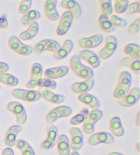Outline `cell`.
<instances>
[{"label":"cell","mask_w":140,"mask_h":155,"mask_svg":"<svg viewBox=\"0 0 140 155\" xmlns=\"http://www.w3.org/2000/svg\"><path fill=\"white\" fill-rule=\"evenodd\" d=\"M70 66L74 73L83 79H90L94 75L92 69L84 66L82 62L79 55L76 54L72 56L70 61Z\"/></svg>","instance_id":"obj_1"},{"label":"cell","mask_w":140,"mask_h":155,"mask_svg":"<svg viewBox=\"0 0 140 155\" xmlns=\"http://www.w3.org/2000/svg\"><path fill=\"white\" fill-rule=\"evenodd\" d=\"M131 81L132 77L131 73L128 71L122 72L119 76L117 86L114 92V97L118 99L125 97L130 90Z\"/></svg>","instance_id":"obj_2"},{"label":"cell","mask_w":140,"mask_h":155,"mask_svg":"<svg viewBox=\"0 0 140 155\" xmlns=\"http://www.w3.org/2000/svg\"><path fill=\"white\" fill-rule=\"evenodd\" d=\"M12 94L14 97L27 102H35L41 98V95L36 90L15 89L12 90Z\"/></svg>","instance_id":"obj_3"},{"label":"cell","mask_w":140,"mask_h":155,"mask_svg":"<svg viewBox=\"0 0 140 155\" xmlns=\"http://www.w3.org/2000/svg\"><path fill=\"white\" fill-rule=\"evenodd\" d=\"M8 44L10 47L17 53L18 54L23 55H28L31 54L33 51V47L29 45H24L21 42L18 37L15 36H12L10 37L8 41Z\"/></svg>","instance_id":"obj_4"},{"label":"cell","mask_w":140,"mask_h":155,"mask_svg":"<svg viewBox=\"0 0 140 155\" xmlns=\"http://www.w3.org/2000/svg\"><path fill=\"white\" fill-rule=\"evenodd\" d=\"M10 111L14 114L17 117V122L19 124H24L27 121V113L25 108L21 103L18 102H10L7 105Z\"/></svg>","instance_id":"obj_5"},{"label":"cell","mask_w":140,"mask_h":155,"mask_svg":"<svg viewBox=\"0 0 140 155\" xmlns=\"http://www.w3.org/2000/svg\"><path fill=\"white\" fill-rule=\"evenodd\" d=\"M61 48L60 43L54 40L45 39L38 42L34 47V51L36 53H41L45 51L55 52Z\"/></svg>","instance_id":"obj_6"},{"label":"cell","mask_w":140,"mask_h":155,"mask_svg":"<svg viewBox=\"0 0 140 155\" xmlns=\"http://www.w3.org/2000/svg\"><path fill=\"white\" fill-rule=\"evenodd\" d=\"M117 45V40L115 36H107L105 41V45L98 54L99 58H101L102 60H106L111 57L116 50Z\"/></svg>","instance_id":"obj_7"},{"label":"cell","mask_w":140,"mask_h":155,"mask_svg":"<svg viewBox=\"0 0 140 155\" xmlns=\"http://www.w3.org/2000/svg\"><path fill=\"white\" fill-rule=\"evenodd\" d=\"M58 129L55 125L50 124L47 127V137L41 143V148L44 150L52 148L57 143Z\"/></svg>","instance_id":"obj_8"},{"label":"cell","mask_w":140,"mask_h":155,"mask_svg":"<svg viewBox=\"0 0 140 155\" xmlns=\"http://www.w3.org/2000/svg\"><path fill=\"white\" fill-rule=\"evenodd\" d=\"M72 114V109L68 106H60L53 109L49 114H47L46 120L48 123L54 122L56 120L60 117H66Z\"/></svg>","instance_id":"obj_9"},{"label":"cell","mask_w":140,"mask_h":155,"mask_svg":"<svg viewBox=\"0 0 140 155\" xmlns=\"http://www.w3.org/2000/svg\"><path fill=\"white\" fill-rule=\"evenodd\" d=\"M42 66L39 63H35L32 66V74L30 80L28 82L26 87L29 90L34 89L37 86V84L42 76Z\"/></svg>","instance_id":"obj_10"},{"label":"cell","mask_w":140,"mask_h":155,"mask_svg":"<svg viewBox=\"0 0 140 155\" xmlns=\"http://www.w3.org/2000/svg\"><path fill=\"white\" fill-rule=\"evenodd\" d=\"M114 142V137L109 133L100 132L92 135L88 139V143L92 146L99 143L110 144Z\"/></svg>","instance_id":"obj_11"},{"label":"cell","mask_w":140,"mask_h":155,"mask_svg":"<svg viewBox=\"0 0 140 155\" xmlns=\"http://www.w3.org/2000/svg\"><path fill=\"white\" fill-rule=\"evenodd\" d=\"M73 17L72 14L68 11H66L62 16V18L57 28V34L60 36H63L66 34L69 29L71 28Z\"/></svg>","instance_id":"obj_12"},{"label":"cell","mask_w":140,"mask_h":155,"mask_svg":"<svg viewBox=\"0 0 140 155\" xmlns=\"http://www.w3.org/2000/svg\"><path fill=\"white\" fill-rule=\"evenodd\" d=\"M71 135V148L73 151H78L82 148L83 142V137L82 130L77 127H72L70 129Z\"/></svg>","instance_id":"obj_13"},{"label":"cell","mask_w":140,"mask_h":155,"mask_svg":"<svg viewBox=\"0 0 140 155\" xmlns=\"http://www.w3.org/2000/svg\"><path fill=\"white\" fill-rule=\"evenodd\" d=\"M140 97V91L139 87H134L132 89L128 95L118 100V103L122 107H130L135 104Z\"/></svg>","instance_id":"obj_14"},{"label":"cell","mask_w":140,"mask_h":155,"mask_svg":"<svg viewBox=\"0 0 140 155\" xmlns=\"http://www.w3.org/2000/svg\"><path fill=\"white\" fill-rule=\"evenodd\" d=\"M38 92L41 95V97L49 102L54 104H60L63 103L65 100V97L62 95L56 94L55 93L52 92L47 88L45 87H39Z\"/></svg>","instance_id":"obj_15"},{"label":"cell","mask_w":140,"mask_h":155,"mask_svg":"<svg viewBox=\"0 0 140 155\" xmlns=\"http://www.w3.org/2000/svg\"><path fill=\"white\" fill-rule=\"evenodd\" d=\"M60 6L68 10L75 18H78L82 16V8L80 5L74 0H64L60 2Z\"/></svg>","instance_id":"obj_16"},{"label":"cell","mask_w":140,"mask_h":155,"mask_svg":"<svg viewBox=\"0 0 140 155\" xmlns=\"http://www.w3.org/2000/svg\"><path fill=\"white\" fill-rule=\"evenodd\" d=\"M103 37L101 34H96L90 38H83L79 40V45L83 49H90L95 48L101 45L103 42Z\"/></svg>","instance_id":"obj_17"},{"label":"cell","mask_w":140,"mask_h":155,"mask_svg":"<svg viewBox=\"0 0 140 155\" xmlns=\"http://www.w3.org/2000/svg\"><path fill=\"white\" fill-rule=\"evenodd\" d=\"M95 85V81L92 79H86L84 81L75 83L71 85V90L76 94H84L92 89Z\"/></svg>","instance_id":"obj_18"},{"label":"cell","mask_w":140,"mask_h":155,"mask_svg":"<svg viewBox=\"0 0 140 155\" xmlns=\"http://www.w3.org/2000/svg\"><path fill=\"white\" fill-rule=\"evenodd\" d=\"M69 68L68 66H59L56 68H48L44 72V75L46 78L54 79L61 78L68 74Z\"/></svg>","instance_id":"obj_19"},{"label":"cell","mask_w":140,"mask_h":155,"mask_svg":"<svg viewBox=\"0 0 140 155\" xmlns=\"http://www.w3.org/2000/svg\"><path fill=\"white\" fill-rule=\"evenodd\" d=\"M22 129V127L19 125H14L8 129L4 138V142L7 146L10 148V147L15 146L17 136Z\"/></svg>","instance_id":"obj_20"},{"label":"cell","mask_w":140,"mask_h":155,"mask_svg":"<svg viewBox=\"0 0 140 155\" xmlns=\"http://www.w3.org/2000/svg\"><path fill=\"white\" fill-rule=\"evenodd\" d=\"M58 2L56 0H48L45 4V12L46 17L50 21H58L60 15L56 9Z\"/></svg>","instance_id":"obj_21"},{"label":"cell","mask_w":140,"mask_h":155,"mask_svg":"<svg viewBox=\"0 0 140 155\" xmlns=\"http://www.w3.org/2000/svg\"><path fill=\"white\" fill-rule=\"evenodd\" d=\"M79 57L85 60L93 68H97L100 65V59L93 51L90 50L84 49L80 52Z\"/></svg>","instance_id":"obj_22"},{"label":"cell","mask_w":140,"mask_h":155,"mask_svg":"<svg viewBox=\"0 0 140 155\" xmlns=\"http://www.w3.org/2000/svg\"><path fill=\"white\" fill-rule=\"evenodd\" d=\"M58 151L60 155H70L71 154V146L68 137L65 135H61L58 137Z\"/></svg>","instance_id":"obj_23"},{"label":"cell","mask_w":140,"mask_h":155,"mask_svg":"<svg viewBox=\"0 0 140 155\" xmlns=\"http://www.w3.org/2000/svg\"><path fill=\"white\" fill-rule=\"evenodd\" d=\"M78 98H79V100L81 102L88 105L90 107L93 109L94 110L98 109L100 107V103H99L98 98L92 94H88V93L81 94L78 97Z\"/></svg>","instance_id":"obj_24"},{"label":"cell","mask_w":140,"mask_h":155,"mask_svg":"<svg viewBox=\"0 0 140 155\" xmlns=\"http://www.w3.org/2000/svg\"><path fill=\"white\" fill-rule=\"evenodd\" d=\"M73 47V43L71 40H66L64 42L63 46L60 49L53 53V58L56 60H62L65 58L66 56H68L70 53L71 52Z\"/></svg>","instance_id":"obj_25"},{"label":"cell","mask_w":140,"mask_h":155,"mask_svg":"<svg viewBox=\"0 0 140 155\" xmlns=\"http://www.w3.org/2000/svg\"><path fill=\"white\" fill-rule=\"evenodd\" d=\"M109 127L113 135L116 137H122L125 135V130L119 117L115 116L112 117L109 122Z\"/></svg>","instance_id":"obj_26"},{"label":"cell","mask_w":140,"mask_h":155,"mask_svg":"<svg viewBox=\"0 0 140 155\" xmlns=\"http://www.w3.org/2000/svg\"><path fill=\"white\" fill-rule=\"evenodd\" d=\"M121 66H128L135 73L138 74L140 70V61L139 59L133 57H126L121 60L120 62Z\"/></svg>","instance_id":"obj_27"},{"label":"cell","mask_w":140,"mask_h":155,"mask_svg":"<svg viewBox=\"0 0 140 155\" xmlns=\"http://www.w3.org/2000/svg\"><path fill=\"white\" fill-rule=\"evenodd\" d=\"M39 25L36 21H32L29 25L28 30L20 34V38L23 41H28L34 38L38 32Z\"/></svg>","instance_id":"obj_28"},{"label":"cell","mask_w":140,"mask_h":155,"mask_svg":"<svg viewBox=\"0 0 140 155\" xmlns=\"http://www.w3.org/2000/svg\"><path fill=\"white\" fill-rule=\"evenodd\" d=\"M98 23L100 28L105 32H112L115 30L114 26H113L108 16L102 14L98 18Z\"/></svg>","instance_id":"obj_29"},{"label":"cell","mask_w":140,"mask_h":155,"mask_svg":"<svg viewBox=\"0 0 140 155\" xmlns=\"http://www.w3.org/2000/svg\"><path fill=\"white\" fill-rule=\"evenodd\" d=\"M15 146L21 151L22 155H35L33 148L25 140H18L16 141Z\"/></svg>","instance_id":"obj_30"},{"label":"cell","mask_w":140,"mask_h":155,"mask_svg":"<svg viewBox=\"0 0 140 155\" xmlns=\"http://www.w3.org/2000/svg\"><path fill=\"white\" fill-rule=\"evenodd\" d=\"M40 17V13L36 10H29L26 14L23 15L21 18V23L23 25H28L32 21L38 19Z\"/></svg>","instance_id":"obj_31"},{"label":"cell","mask_w":140,"mask_h":155,"mask_svg":"<svg viewBox=\"0 0 140 155\" xmlns=\"http://www.w3.org/2000/svg\"><path fill=\"white\" fill-rule=\"evenodd\" d=\"M89 113H90V111H89L88 108H83L76 116L71 117V119L70 120V124L72 125L82 124L87 118Z\"/></svg>","instance_id":"obj_32"},{"label":"cell","mask_w":140,"mask_h":155,"mask_svg":"<svg viewBox=\"0 0 140 155\" xmlns=\"http://www.w3.org/2000/svg\"><path fill=\"white\" fill-rule=\"evenodd\" d=\"M0 82L6 84L9 86H16L18 84L17 77L8 73H0Z\"/></svg>","instance_id":"obj_33"},{"label":"cell","mask_w":140,"mask_h":155,"mask_svg":"<svg viewBox=\"0 0 140 155\" xmlns=\"http://www.w3.org/2000/svg\"><path fill=\"white\" fill-rule=\"evenodd\" d=\"M125 53L129 57L139 59V46L136 44H128L125 47Z\"/></svg>","instance_id":"obj_34"},{"label":"cell","mask_w":140,"mask_h":155,"mask_svg":"<svg viewBox=\"0 0 140 155\" xmlns=\"http://www.w3.org/2000/svg\"><path fill=\"white\" fill-rule=\"evenodd\" d=\"M99 3L101 5V11L103 15L109 16L112 14L113 7L111 0H100Z\"/></svg>","instance_id":"obj_35"},{"label":"cell","mask_w":140,"mask_h":155,"mask_svg":"<svg viewBox=\"0 0 140 155\" xmlns=\"http://www.w3.org/2000/svg\"><path fill=\"white\" fill-rule=\"evenodd\" d=\"M37 85L39 86V87H45L47 88V89L49 88V89L54 90L56 88V86H57V84H56L54 80L48 78H44L41 79L38 82Z\"/></svg>","instance_id":"obj_36"},{"label":"cell","mask_w":140,"mask_h":155,"mask_svg":"<svg viewBox=\"0 0 140 155\" xmlns=\"http://www.w3.org/2000/svg\"><path fill=\"white\" fill-rule=\"evenodd\" d=\"M128 6V0H116L115 2L114 10L117 14H122L125 12Z\"/></svg>","instance_id":"obj_37"},{"label":"cell","mask_w":140,"mask_h":155,"mask_svg":"<svg viewBox=\"0 0 140 155\" xmlns=\"http://www.w3.org/2000/svg\"><path fill=\"white\" fill-rule=\"evenodd\" d=\"M103 116V111L99 110V109H95V110L92 111L91 112L89 113L87 119L89 120V121L95 124L96 122L98 121L101 118H102Z\"/></svg>","instance_id":"obj_38"},{"label":"cell","mask_w":140,"mask_h":155,"mask_svg":"<svg viewBox=\"0 0 140 155\" xmlns=\"http://www.w3.org/2000/svg\"><path fill=\"white\" fill-rule=\"evenodd\" d=\"M110 21H111L112 24L113 26H117V27H120V28H125L126 25H127V21L126 20L123 19V18L118 17L117 15H112L111 17L109 18Z\"/></svg>","instance_id":"obj_39"},{"label":"cell","mask_w":140,"mask_h":155,"mask_svg":"<svg viewBox=\"0 0 140 155\" xmlns=\"http://www.w3.org/2000/svg\"><path fill=\"white\" fill-rule=\"evenodd\" d=\"M32 4V0H23L20 4L19 8H18V12L22 15L26 14L27 12L29 11V9L31 8Z\"/></svg>","instance_id":"obj_40"},{"label":"cell","mask_w":140,"mask_h":155,"mask_svg":"<svg viewBox=\"0 0 140 155\" xmlns=\"http://www.w3.org/2000/svg\"><path fill=\"white\" fill-rule=\"evenodd\" d=\"M126 12L127 14L131 15L134 14V13H139L140 12V2H133V3L128 5L126 9Z\"/></svg>","instance_id":"obj_41"},{"label":"cell","mask_w":140,"mask_h":155,"mask_svg":"<svg viewBox=\"0 0 140 155\" xmlns=\"http://www.w3.org/2000/svg\"><path fill=\"white\" fill-rule=\"evenodd\" d=\"M95 124L92 123L86 118L85 121L83 122V129L88 134H92L95 131Z\"/></svg>","instance_id":"obj_42"},{"label":"cell","mask_w":140,"mask_h":155,"mask_svg":"<svg viewBox=\"0 0 140 155\" xmlns=\"http://www.w3.org/2000/svg\"><path fill=\"white\" fill-rule=\"evenodd\" d=\"M140 29V18H138L128 28V32L131 34L137 33Z\"/></svg>","instance_id":"obj_43"},{"label":"cell","mask_w":140,"mask_h":155,"mask_svg":"<svg viewBox=\"0 0 140 155\" xmlns=\"http://www.w3.org/2000/svg\"><path fill=\"white\" fill-rule=\"evenodd\" d=\"M8 25V21L7 20L6 16L3 15L0 17V28H6Z\"/></svg>","instance_id":"obj_44"},{"label":"cell","mask_w":140,"mask_h":155,"mask_svg":"<svg viewBox=\"0 0 140 155\" xmlns=\"http://www.w3.org/2000/svg\"><path fill=\"white\" fill-rule=\"evenodd\" d=\"M9 66L5 62H0V73H6L9 70Z\"/></svg>","instance_id":"obj_45"},{"label":"cell","mask_w":140,"mask_h":155,"mask_svg":"<svg viewBox=\"0 0 140 155\" xmlns=\"http://www.w3.org/2000/svg\"><path fill=\"white\" fill-rule=\"evenodd\" d=\"M2 155H15V154L13 150L11 148L8 147V148L4 150L3 152H2Z\"/></svg>","instance_id":"obj_46"},{"label":"cell","mask_w":140,"mask_h":155,"mask_svg":"<svg viewBox=\"0 0 140 155\" xmlns=\"http://www.w3.org/2000/svg\"><path fill=\"white\" fill-rule=\"evenodd\" d=\"M139 119H140V111H138V113H137V116H136V118H135L136 124H137L138 127L140 126V124H139Z\"/></svg>","instance_id":"obj_47"},{"label":"cell","mask_w":140,"mask_h":155,"mask_svg":"<svg viewBox=\"0 0 140 155\" xmlns=\"http://www.w3.org/2000/svg\"><path fill=\"white\" fill-rule=\"evenodd\" d=\"M135 148L137 150V151L138 152H140V143L139 142L137 143L136 145H135Z\"/></svg>","instance_id":"obj_48"},{"label":"cell","mask_w":140,"mask_h":155,"mask_svg":"<svg viewBox=\"0 0 140 155\" xmlns=\"http://www.w3.org/2000/svg\"><path fill=\"white\" fill-rule=\"evenodd\" d=\"M108 155H124L121 153H119V152H111L109 153Z\"/></svg>","instance_id":"obj_49"},{"label":"cell","mask_w":140,"mask_h":155,"mask_svg":"<svg viewBox=\"0 0 140 155\" xmlns=\"http://www.w3.org/2000/svg\"><path fill=\"white\" fill-rule=\"evenodd\" d=\"M70 155H80V154H79V152H78L73 151V152H72V153L70 154Z\"/></svg>","instance_id":"obj_50"},{"label":"cell","mask_w":140,"mask_h":155,"mask_svg":"<svg viewBox=\"0 0 140 155\" xmlns=\"http://www.w3.org/2000/svg\"><path fill=\"white\" fill-rule=\"evenodd\" d=\"M0 88H1V86H0Z\"/></svg>","instance_id":"obj_51"}]
</instances>
